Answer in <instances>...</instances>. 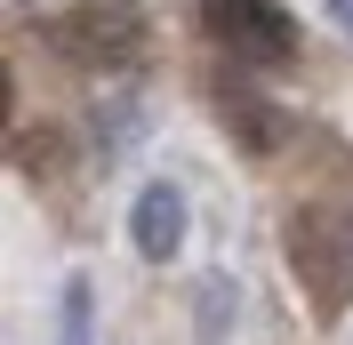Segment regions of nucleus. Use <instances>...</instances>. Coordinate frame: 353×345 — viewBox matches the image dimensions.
<instances>
[{
	"instance_id": "obj_1",
	"label": "nucleus",
	"mask_w": 353,
	"mask_h": 345,
	"mask_svg": "<svg viewBox=\"0 0 353 345\" xmlns=\"http://www.w3.org/2000/svg\"><path fill=\"white\" fill-rule=\"evenodd\" d=\"M201 17H209V32H217V48L233 57V65H289L297 57V24L273 8V0H201Z\"/></svg>"
},
{
	"instance_id": "obj_2",
	"label": "nucleus",
	"mask_w": 353,
	"mask_h": 345,
	"mask_svg": "<svg viewBox=\"0 0 353 345\" xmlns=\"http://www.w3.org/2000/svg\"><path fill=\"white\" fill-rule=\"evenodd\" d=\"M48 48L57 57H72V65H129L137 48H145V17H137L129 0H88L81 17L48 24Z\"/></svg>"
},
{
	"instance_id": "obj_3",
	"label": "nucleus",
	"mask_w": 353,
	"mask_h": 345,
	"mask_svg": "<svg viewBox=\"0 0 353 345\" xmlns=\"http://www.w3.org/2000/svg\"><path fill=\"white\" fill-rule=\"evenodd\" d=\"M137 249L153 265H169L176 249H185V193H176V185H145V193H137Z\"/></svg>"
},
{
	"instance_id": "obj_4",
	"label": "nucleus",
	"mask_w": 353,
	"mask_h": 345,
	"mask_svg": "<svg viewBox=\"0 0 353 345\" xmlns=\"http://www.w3.org/2000/svg\"><path fill=\"white\" fill-rule=\"evenodd\" d=\"M330 8H337V24H345V32H353V0H330Z\"/></svg>"
}]
</instances>
